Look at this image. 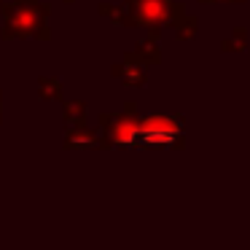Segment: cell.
<instances>
[{"label":"cell","mask_w":250,"mask_h":250,"mask_svg":"<svg viewBox=\"0 0 250 250\" xmlns=\"http://www.w3.org/2000/svg\"><path fill=\"white\" fill-rule=\"evenodd\" d=\"M169 27L175 30V35H178V38H191V35L196 33V19L191 17L183 6H180L178 14L172 17V22H169Z\"/></svg>","instance_id":"cell-4"},{"label":"cell","mask_w":250,"mask_h":250,"mask_svg":"<svg viewBox=\"0 0 250 250\" xmlns=\"http://www.w3.org/2000/svg\"><path fill=\"white\" fill-rule=\"evenodd\" d=\"M62 3H67V6H70V3H76V0H62Z\"/></svg>","instance_id":"cell-11"},{"label":"cell","mask_w":250,"mask_h":250,"mask_svg":"<svg viewBox=\"0 0 250 250\" xmlns=\"http://www.w3.org/2000/svg\"><path fill=\"white\" fill-rule=\"evenodd\" d=\"M83 116H86V105L83 103H65V119L70 121H81L83 124Z\"/></svg>","instance_id":"cell-7"},{"label":"cell","mask_w":250,"mask_h":250,"mask_svg":"<svg viewBox=\"0 0 250 250\" xmlns=\"http://www.w3.org/2000/svg\"><path fill=\"white\" fill-rule=\"evenodd\" d=\"M0 38L3 41H49L51 6L43 0H6L0 3Z\"/></svg>","instance_id":"cell-1"},{"label":"cell","mask_w":250,"mask_h":250,"mask_svg":"<svg viewBox=\"0 0 250 250\" xmlns=\"http://www.w3.org/2000/svg\"><path fill=\"white\" fill-rule=\"evenodd\" d=\"M38 92L43 100H60L62 97V81H57V78H41Z\"/></svg>","instance_id":"cell-6"},{"label":"cell","mask_w":250,"mask_h":250,"mask_svg":"<svg viewBox=\"0 0 250 250\" xmlns=\"http://www.w3.org/2000/svg\"><path fill=\"white\" fill-rule=\"evenodd\" d=\"M100 14H103L105 19H110L113 24H119V27H132V19H129V11H126V6L121 3V6H108V3H100L97 8Z\"/></svg>","instance_id":"cell-5"},{"label":"cell","mask_w":250,"mask_h":250,"mask_svg":"<svg viewBox=\"0 0 250 250\" xmlns=\"http://www.w3.org/2000/svg\"><path fill=\"white\" fill-rule=\"evenodd\" d=\"M146 65L148 62L143 60L137 51H132V54L124 57V62H119V65L113 67V76L124 78L126 86H140V83L146 81Z\"/></svg>","instance_id":"cell-3"},{"label":"cell","mask_w":250,"mask_h":250,"mask_svg":"<svg viewBox=\"0 0 250 250\" xmlns=\"http://www.w3.org/2000/svg\"><path fill=\"white\" fill-rule=\"evenodd\" d=\"M124 6L129 11L132 27H151V30L169 24L180 8L172 0H124Z\"/></svg>","instance_id":"cell-2"},{"label":"cell","mask_w":250,"mask_h":250,"mask_svg":"<svg viewBox=\"0 0 250 250\" xmlns=\"http://www.w3.org/2000/svg\"><path fill=\"white\" fill-rule=\"evenodd\" d=\"M223 49H245V30H234V35L226 41Z\"/></svg>","instance_id":"cell-8"},{"label":"cell","mask_w":250,"mask_h":250,"mask_svg":"<svg viewBox=\"0 0 250 250\" xmlns=\"http://www.w3.org/2000/svg\"><path fill=\"white\" fill-rule=\"evenodd\" d=\"M202 3H245V0H202Z\"/></svg>","instance_id":"cell-9"},{"label":"cell","mask_w":250,"mask_h":250,"mask_svg":"<svg viewBox=\"0 0 250 250\" xmlns=\"http://www.w3.org/2000/svg\"><path fill=\"white\" fill-rule=\"evenodd\" d=\"M0 119H3V92H0Z\"/></svg>","instance_id":"cell-10"}]
</instances>
